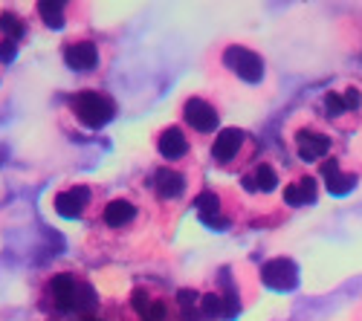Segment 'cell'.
Masks as SVG:
<instances>
[{"label":"cell","mask_w":362,"mask_h":321,"mask_svg":"<svg viewBox=\"0 0 362 321\" xmlns=\"http://www.w3.org/2000/svg\"><path fill=\"white\" fill-rule=\"evenodd\" d=\"M105 223L107 226H128L134 217H136V206L128 200H110L105 206Z\"/></svg>","instance_id":"4fadbf2b"},{"label":"cell","mask_w":362,"mask_h":321,"mask_svg":"<svg viewBox=\"0 0 362 321\" xmlns=\"http://www.w3.org/2000/svg\"><path fill=\"white\" fill-rule=\"evenodd\" d=\"M81 321H105V318H99V315H84Z\"/></svg>","instance_id":"603a6c76"},{"label":"cell","mask_w":362,"mask_h":321,"mask_svg":"<svg viewBox=\"0 0 362 321\" xmlns=\"http://www.w3.org/2000/svg\"><path fill=\"white\" fill-rule=\"evenodd\" d=\"M276 183H279V174H276L273 168H269L267 162H261V165L250 174V177L244 180V186H247L250 191H273V188H276Z\"/></svg>","instance_id":"9a60e30c"},{"label":"cell","mask_w":362,"mask_h":321,"mask_svg":"<svg viewBox=\"0 0 362 321\" xmlns=\"http://www.w3.org/2000/svg\"><path fill=\"white\" fill-rule=\"evenodd\" d=\"M327 148H330V139H327L325 133L308 131V133H301V136H298V157H301V159H308V162L325 157Z\"/></svg>","instance_id":"ba28073f"},{"label":"cell","mask_w":362,"mask_h":321,"mask_svg":"<svg viewBox=\"0 0 362 321\" xmlns=\"http://www.w3.org/2000/svg\"><path fill=\"white\" fill-rule=\"evenodd\" d=\"M0 32L6 35V41H15V38H21V35H23V26H21L18 15L6 12L4 18H0Z\"/></svg>","instance_id":"d6986e66"},{"label":"cell","mask_w":362,"mask_h":321,"mask_svg":"<svg viewBox=\"0 0 362 321\" xmlns=\"http://www.w3.org/2000/svg\"><path fill=\"white\" fill-rule=\"evenodd\" d=\"M38 12H41L44 23L52 26V29H58V26L64 23V4H62V0H41Z\"/></svg>","instance_id":"ac0fdd59"},{"label":"cell","mask_w":362,"mask_h":321,"mask_svg":"<svg viewBox=\"0 0 362 321\" xmlns=\"http://www.w3.org/2000/svg\"><path fill=\"white\" fill-rule=\"evenodd\" d=\"M322 174H325V180H327V191L330 194H348L354 188V177L351 174H339V162L337 159H330L322 165Z\"/></svg>","instance_id":"7c38bea8"},{"label":"cell","mask_w":362,"mask_h":321,"mask_svg":"<svg viewBox=\"0 0 362 321\" xmlns=\"http://www.w3.org/2000/svg\"><path fill=\"white\" fill-rule=\"evenodd\" d=\"M325 107H327V113H334V116H339V113L348 110V107H345V99H342L339 93H327V96H325Z\"/></svg>","instance_id":"ffe728a7"},{"label":"cell","mask_w":362,"mask_h":321,"mask_svg":"<svg viewBox=\"0 0 362 321\" xmlns=\"http://www.w3.org/2000/svg\"><path fill=\"white\" fill-rule=\"evenodd\" d=\"M238 148H240V131L226 128L223 133H218V139H215V157L221 162H229L238 154Z\"/></svg>","instance_id":"2e32d148"},{"label":"cell","mask_w":362,"mask_h":321,"mask_svg":"<svg viewBox=\"0 0 362 321\" xmlns=\"http://www.w3.org/2000/svg\"><path fill=\"white\" fill-rule=\"evenodd\" d=\"M261 278H264L267 286H273V289H293L296 281H298V272H296L293 260L276 258V260H269V264H264Z\"/></svg>","instance_id":"277c9868"},{"label":"cell","mask_w":362,"mask_h":321,"mask_svg":"<svg viewBox=\"0 0 362 321\" xmlns=\"http://www.w3.org/2000/svg\"><path fill=\"white\" fill-rule=\"evenodd\" d=\"M342 99H345V107H348V110H356V107H359V90H354V87H348Z\"/></svg>","instance_id":"7402d4cb"},{"label":"cell","mask_w":362,"mask_h":321,"mask_svg":"<svg viewBox=\"0 0 362 321\" xmlns=\"http://www.w3.org/2000/svg\"><path fill=\"white\" fill-rule=\"evenodd\" d=\"M49 293H52V301H55L58 310L87 313L90 307L96 304L93 289H90L87 284H78V281L70 278V275H58V278L49 284Z\"/></svg>","instance_id":"6da1fadb"},{"label":"cell","mask_w":362,"mask_h":321,"mask_svg":"<svg viewBox=\"0 0 362 321\" xmlns=\"http://www.w3.org/2000/svg\"><path fill=\"white\" fill-rule=\"evenodd\" d=\"M284 200L290 206H308L316 200V180L313 177H298L296 183H290L284 188Z\"/></svg>","instance_id":"30bf717a"},{"label":"cell","mask_w":362,"mask_h":321,"mask_svg":"<svg viewBox=\"0 0 362 321\" xmlns=\"http://www.w3.org/2000/svg\"><path fill=\"white\" fill-rule=\"evenodd\" d=\"M183 188H186L183 174L165 171V168L157 174V191H160L163 200H174V197H180V194H183Z\"/></svg>","instance_id":"5bb4252c"},{"label":"cell","mask_w":362,"mask_h":321,"mask_svg":"<svg viewBox=\"0 0 362 321\" xmlns=\"http://www.w3.org/2000/svg\"><path fill=\"white\" fill-rule=\"evenodd\" d=\"M223 64L238 75V78H244L250 84H258L264 78V61L247 47H229L223 52Z\"/></svg>","instance_id":"3957f363"},{"label":"cell","mask_w":362,"mask_h":321,"mask_svg":"<svg viewBox=\"0 0 362 321\" xmlns=\"http://www.w3.org/2000/svg\"><path fill=\"white\" fill-rule=\"evenodd\" d=\"M87 200H90V191L84 186H76V188H67L55 197V212L62 214V217H78L81 209L87 206Z\"/></svg>","instance_id":"8992f818"},{"label":"cell","mask_w":362,"mask_h":321,"mask_svg":"<svg viewBox=\"0 0 362 321\" xmlns=\"http://www.w3.org/2000/svg\"><path fill=\"white\" fill-rule=\"evenodd\" d=\"M64 58H67V64L73 70H90V67L96 64L99 52H96V44L93 41H73V44L64 47Z\"/></svg>","instance_id":"52a82bcc"},{"label":"cell","mask_w":362,"mask_h":321,"mask_svg":"<svg viewBox=\"0 0 362 321\" xmlns=\"http://www.w3.org/2000/svg\"><path fill=\"white\" fill-rule=\"evenodd\" d=\"M186 151H189V139H186L183 131H180V128L163 131V136H160V154H163V157L177 159V157H183Z\"/></svg>","instance_id":"8fae6325"},{"label":"cell","mask_w":362,"mask_h":321,"mask_svg":"<svg viewBox=\"0 0 362 321\" xmlns=\"http://www.w3.org/2000/svg\"><path fill=\"white\" fill-rule=\"evenodd\" d=\"M12 58H15V41H0V61H4V64H9L12 61Z\"/></svg>","instance_id":"44dd1931"},{"label":"cell","mask_w":362,"mask_h":321,"mask_svg":"<svg viewBox=\"0 0 362 321\" xmlns=\"http://www.w3.org/2000/svg\"><path fill=\"white\" fill-rule=\"evenodd\" d=\"M186 122H189L194 131L206 133V131H212V128L218 125V113H215L212 104H206L203 99H192V102L186 104Z\"/></svg>","instance_id":"5b68a950"},{"label":"cell","mask_w":362,"mask_h":321,"mask_svg":"<svg viewBox=\"0 0 362 321\" xmlns=\"http://www.w3.org/2000/svg\"><path fill=\"white\" fill-rule=\"evenodd\" d=\"M197 212H200V217H203L209 226H215V229H221V226H223V217H221V202H218V197H215V194H200V197H197Z\"/></svg>","instance_id":"e0dca14e"},{"label":"cell","mask_w":362,"mask_h":321,"mask_svg":"<svg viewBox=\"0 0 362 321\" xmlns=\"http://www.w3.org/2000/svg\"><path fill=\"white\" fill-rule=\"evenodd\" d=\"M73 110H76V116L87 125V128H102V125H107L110 119H113V102L110 99H105V96H99V93H78L76 99H73Z\"/></svg>","instance_id":"7a4b0ae2"},{"label":"cell","mask_w":362,"mask_h":321,"mask_svg":"<svg viewBox=\"0 0 362 321\" xmlns=\"http://www.w3.org/2000/svg\"><path fill=\"white\" fill-rule=\"evenodd\" d=\"M134 310L142 315V321H171L168 307L163 301H154L151 296H145L142 289H139V293H134Z\"/></svg>","instance_id":"9c48e42d"}]
</instances>
